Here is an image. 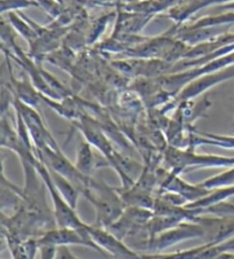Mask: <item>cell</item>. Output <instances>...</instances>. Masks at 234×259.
I'll use <instances>...</instances> for the list:
<instances>
[{
    "instance_id": "6da1fadb",
    "label": "cell",
    "mask_w": 234,
    "mask_h": 259,
    "mask_svg": "<svg viewBox=\"0 0 234 259\" xmlns=\"http://www.w3.org/2000/svg\"><path fill=\"white\" fill-rule=\"evenodd\" d=\"M81 195L92 203L96 211L95 226L109 230L121 218L126 210L125 202L115 187H111L104 181H98L93 177L88 186L81 192Z\"/></svg>"
},
{
    "instance_id": "ba28073f",
    "label": "cell",
    "mask_w": 234,
    "mask_h": 259,
    "mask_svg": "<svg viewBox=\"0 0 234 259\" xmlns=\"http://www.w3.org/2000/svg\"><path fill=\"white\" fill-rule=\"evenodd\" d=\"M231 79H234V66L225 68L223 70H218L200 76L198 77L197 79L191 81L188 86H185V88L181 91L179 96L174 99V102L176 105H179V103L183 101L193 100V99H196L199 96H202L203 93H206L208 90Z\"/></svg>"
},
{
    "instance_id": "2e32d148",
    "label": "cell",
    "mask_w": 234,
    "mask_h": 259,
    "mask_svg": "<svg viewBox=\"0 0 234 259\" xmlns=\"http://www.w3.org/2000/svg\"><path fill=\"white\" fill-rule=\"evenodd\" d=\"M107 21H109V20H98V21H96V22H95L93 31L90 32L88 42H92V41L97 39L99 34H101L103 32V30L105 29V25L107 23Z\"/></svg>"
},
{
    "instance_id": "7a4b0ae2",
    "label": "cell",
    "mask_w": 234,
    "mask_h": 259,
    "mask_svg": "<svg viewBox=\"0 0 234 259\" xmlns=\"http://www.w3.org/2000/svg\"><path fill=\"white\" fill-rule=\"evenodd\" d=\"M164 163L175 174L209 169V167H233L234 157L219 156V155L197 154L193 148H177L169 146L164 150Z\"/></svg>"
},
{
    "instance_id": "4fadbf2b",
    "label": "cell",
    "mask_w": 234,
    "mask_h": 259,
    "mask_svg": "<svg viewBox=\"0 0 234 259\" xmlns=\"http://www.w3.org/2000/svg\"><path fill=\"white\" fill-rule=\"evenodd\" d=\"M234 24V12L225 13L222 15H215V16H207L196 21V22L184 25V27H180L177 25V28L181 30H193V29H200V28H208V27H227V25Z\"/></svg>"
},
{
    "instance_id": "30bf717a",
    "label": "cell",
    "mask_w": 234,
    "mask_h": 259,
    "mask_svg": "<svg viewBox=\"0 0 234 259\" xmlns=\"http://www.w3.org/2000/svg\"><path fill=\"white\" fill-rule=\"evenodd\" d=\"M200 145H210L224 149H234V137L206 132H190L186 148L194 149V147Z\"/></svg>"
},
{
    "instance_id": "52a82bcc",
    "label": "cell",
    "mask_w": 234,
    "mask_h": 259,
    "mask_svg": "<svg viewBox=\"0 0 234 259\" xmlns=\"http://www.w3.org/2000/svg\"><path fill=\"white\" fill-rule=\"evenodd\" d=\"M88 232L92 239L105 254L114 259H144V256L129 248L119 236L107 228L88 225Z\"/></svg>"
},
{
    "instance_id": "7c38bea8",
    "label": "cell",
    "mask_w": 234,
    "mask_h": 259,
    "mask_svg": "<svg viewBox=\"0 0 234 259\" xmlns=\"http://www.w3.org/2000/svg\"><path fill=\"white\" fill-rule=\"evenodd\" d=\"M49 172L56 189L60 192L61 195L66 198V201L73 209H77V203L80 196L79 189H78L70 180L67 179L66 177L61 176L57 172H55L53 170H49Z\"/></svg>"
},
{
    "instance_id": "e0dca14e",
    "label": "cell",
    "mask_w": 234,
    "mask_h": 259,
    "mask_svg": "<svg viewBox=\"0 0 234 259\" xmlns=\"http://www.w3.org/2000/svg\"><path fill=\"white\" fill-rule=\"evenodd\" d=\"M55 259H79L73 254L69 247H58Z\"/></svg>"
},
{
    "instance_id": "8992f818",
    "label": "cell",
    "mask_w": 234,
    "mask_h": 259,
    "mask_svg": "<svg viewBox=\"0 0 234 259\" xmlns=\"http://www.w3.org/2000/svg\"><path fill=\"white\" fill-rule=\"evenodd\" d=\"M39 245H51V247H70V245H81L94 251L101 252L105 254V252L95 243L92 239L88 226L86 230H75V228H49L38 237Z\"/></svg>"
},
{
    "instance_id": "9a60e30c",
    "label": "cell",
    "mask_w": 234,
    "mask_h": 259,
    "mask_svg": "<svg viewBox=\"0 0 234 259\" xmlns=\"http://www.w3.org/2000/svg\"><path fill=\"white\" fill-rule=\"evenodd\" d=\"M37 4L28 2V0H3L2 4V13L5 14L6 12H10L17 8H25L30 6H34Z\"/></svg>"
},
{
    "instance_id": "5b68a950",
    "label": "cell",
    "mask_w": 234,
    "mask_h": 259,
    "mask_svg": "<svg viewBox=\"0 0 234 259\" xmlns=\"http://www.w3.org/2000/svg\"><path fill=\"white\" fill-rule=\"evenodd\" d=\"M206 235V230L199 222H185L176 227L161 233L153 239L149 240V242L143 250H147L152 253H161V251L172 247L180 242L186 240L198 239Z\"/></svg>"
},
{
    "instance_id": "277c9868",
    "label": "cell",
    "mask_w": 234,
    "mask_h": 259,
    "mask_svg": "<svg viewBox=\"0 0 234 259\" xmlns=\"http://www.w3.org/2000/svg\"><path fill=\"white\" fill-rule=\"evenodd\" d=\"M232 66H234V52L225 55V57L216 59L214 61L207 63L202 67L191 68L184 71L170 73V75H164L161 77H158L157 80L160 88H161L164 92L168 93L169 96L175 99L185 86H188L191 81L197 79L198 77L218 70H223V69Z\"/></svg>"
},
{
    "instance_id": "9c48e42d",
    "label": "cell",
    "mask_w": 234,
    "mask_h": 259,
    "mask_svg": "<svg viewBox=\"0 0 234 259\" xmlns=\"http://www.w3.org/2000/svg\"><path fill=\"white\" fill-rule=\"evenodd\" d=\"M160 189L161 191L171 192L175 194H179L188 203L196 202L200 198L207 196L210 191H208L205 187L199 185H192L189 184L188 181L181 178V175L175 174V172H168V174L163 177L160 184Z\"/></svg>"
},
{
    "instance_id": "8fae6325",
    "label": "cell",
    "mask_w": 234,
    "mask_h": 259,
    "mask_svg": "<svg viewBox=\"0 0 234 259\" xmlns=\"http://www.w3.org/2000/svg\"><path fill=\"white\" fill-rule=\"evenodd\" d=\"M92 145L88 141L82 140L77 149V158L75 165L81 174L92 177L95 169H97L99 164L95 159Z\"/></svg>"
},
{
    "instance_id": "3957f363",
    "label": "cell",
    "mask_w": 234,
    "mask_h": 259,
    "mask_svg": "<svg viewBox=\"0 0 234 259\" xmlns=\"http://www.w3.org/2000/svg\"><path fill=\"white\" fill-rule=\"evenodd\" d=\"M36 170L38 176L40 177L42 184L45 185L47 191L49 193L51 203H53V217L55 227L61 228H75V230H86L87 224H85L77 214L76 209L69 204L60 192L56 189L53 183V179L50 177L49 169L40 158L36 162Z\"/></svg>"
},
{
    "instance_id": "5bb4252c",
    "label": "cell",
    "mask_w": 234,
    "mask_h": 259,
    "mask_svg": "<svg viewBox=\"0 0 234 259\" xmlns=\"http://www.w3.org/2000/svg\"><path fill=\"white\" fill-rule=\"evenodd\" d=\"M8 16H10L8 17V23H11L12 27L32 46L38 39V33L36 30L33 29L32 25L29 23V21L20 19V17L15 15L14 13H10Z\"/></svg>"
}]
</instances>
